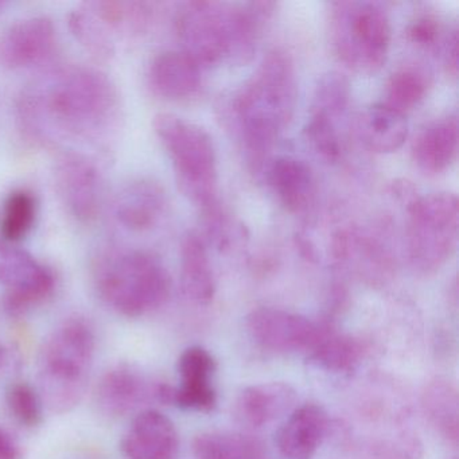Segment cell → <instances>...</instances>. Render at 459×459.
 I'll return each instance as SVG.
<instances>
[{"mask_svg": "<svg viewBox=\"0 0 459 459\" xmlns=\"http://www.w3.org/2000/svg\"><path fill=\"white\" fill-rule=\"evenodd\" d=\"M147 394L149 389L143 376L133 365L122 362L100 378L95 402L103 415L122 418L133 412L146 399Z\"/></svg>", "mask_w": 459, "mask_h": 459, "instance_id": "cell-20", "label": "cell"}, {"mask_svg": "<svg viewBox=\"0 0 459 459\" xmlns=\"http://www.w3.org/2000/svg\"><path fill=\"white\" fill-rule=\"evenodd\" d=\"M327 25L333 53L346 68L359 74L383 68L391 45V21L381 4L334 2Z\"/></svg>", "mask_w": 459, "mask_h": 459, "instance_id": "cell-7", "label": "cell"}, {"mask_svg": "<svg viewBox=\"0 0 459 459\" xmlns=\"http://www.w3.org/2000/svg\"><path fill=\"white\" fill-rule=\"evenodd\" d=\"M351 85L340 72H329L319 79L311 103L310 114L324 115L333 120L340 119L348 107Z\"/></svg>", "mask_w": 459, "mask_h": 459, "instance_id": "cell-31", "label": "cell"}, {"mask_svg": "<svg viewBox=\"0 0 459 459\" xmlns=\"http://www.w3.org/2000/svg\"><path fill=\"white\" fill-rule=\"evenodd\" d=\"M216 362L201 346L187 348L179 357L178 372L181 385H155L154 396L160 403L177 405L182 410L211 412L216 407L217 394L213 386Z\"/></svg>", "mask_w": 459, "mask_h": 459, "instance_id": "cell-13", "label": "cell"}, {"mask_svg": "<svg viewBox=\"0 0 459 459\" xmlns=\"http://www.w3.org/2000/svg\"><path fill=\"white\" fill-rule=\"evenodd\" d=\"M305 135L310 146L327 160H337L341 157V139L337 131V120L324 115L310 114L305 127Z\"/></svg>", "mask_w": 459, "mask_h": 459, "instance_id": "cell-33", "label": "cell"}, {"mask_svg": "<svg viewBox=\"0 0 459 459\" xmlns=\"http://www.w3.org/2000/svg\"><path fill=\"white\" fill-rule=\"evenodd\" d=\"M308 359L316 367L333 373H351L359 368L365 348L361 341L351 335L338 334L325 326Z\"/></svg>", "mask_w": 459, "mask_h": 459, "instance_id": "cell-26", "label": "cell"}, {"mask_svg": "<svg viewBox=\"0 0 459 459\" xmlns=\"http://www.w3.org/2000/svg\"><path fill=\"white\" fill-rule=\"evenodd\" d=\"M7 362H9V354H7L6 349L0 345V373L4 372Z\"/></svg>", "mask_w": 459, "mask_h": 459, "instance_id": "cell-37", "label": "cell"}, {"mask_svg": "<svg viewBox=\"0 0 459 459\" xmlns=\"http://www.w3.org/2000/svg\"><path fill=\"white\" fill-rule=\"evenodd\" d=\"M458 154V119L454 115L434 120L419 131L412 142V157L424 173L447 170Z\"/></svg>", "mask_w": 459, "mask_h": 459, "instance_id": "cell-21", "label": "cell"}, {"mask_svg": "<svg viewBox=\"0 0 459 459\" xmlns=\"http://www.w3.org/2000/svg\"><path fill=\"white\" fill-rule=\"evenodd\" d=\"M92 278L99 298L127 318L158 310L171 294L170 273L157 256L142 249H106L93 262Z\"/></svg>", "mask_w": 459, "mask_h": 459, "instance_id": "cell-4", "label": "cell"}, {"mask_svg": "<svg viewBox=\"0 0 459 459\" xmlns=\"http://www.w3.org/2000/svg\"><path fill=\"white\" fill-rule=\"evenodd\" d=\"M247 330L252 340L265 351L295 353L310 351L324 325L281 308L259 307L247 316Z\"/></svg>", "mask_w": 459, "mask_h": 459, "instance_id": "cell-11", "label": "cell"}, {"mask_svg": "<svg viewBox=\"0 0 459 459\" xmlns=\"http://www.w3.org/2000/svg\"><path fill=\"white\" fill-rule=\"evenodd\" d=\"M421 404L432 427L451 445H458L459 399L455 385L446 378L429 381L421 396Z\"/></svg>", "mask_w": 459, "mask_h": 459, "instance_id": "cell-25", "label": "cell"}, {"mask_svg": "<svg viewBox=\"0 0 459 459\" xmlns=\"http://www.w3.org/2000/svg\"><path fill=\"white\" fill-rule=\"evenodd\" d=\"M275 9L273 2H187L176 15L182 52L201 68L222 63L244 65L254 57Z\"/></svg>", "mask_w": 459, "mask_h": 459, "instance_id": "cell-3", "label": "cell"}, {"mask_svg": "<svg viewBox=\"0 0 459 459\" xmlns=\"http://www.w3.org/2000/svg\"><path fill=\"white\" fill-rule=\"evenodd\" d=\"M195 459H260L262 446L240 434L204 432L193 440Z\"/></svg>", "mask_w": 459, "mask_h": 459, "instance_id": "cell-28", "label": "cell"}, {"mask_svg": "<svg viewBox=\"0 0 459 459\" xmlns=\"http://www.w3.org/2000/svg\"><path fill=\"white\" fill-rule=\"evenodd\" d=\"M0 286L4 287V310L9 316H25L52 297L56 275L52 268L33 255L0 238Z\"/></svg>", "mask_w": 459, "mask_h": 459, "instance_id": "cell-9", "label": "cell"}, {"mask_svg": "<svg viewBox=\"0 0 459 459\" xmlns=\"http://www.w3.org/2000/svg\"><path fill=\"white\" fill-rule=\"evenodd\" d=\"M92 326L82 316L65 319L45 340L39 357V392L55 413L74 410L84 396L95 354Z\"/></svg>", "mask_w": 459, "mask_h": 459, "instance_id": "cell-5", "label": "cell"}, {"mask_svg": "<svg viewBox=\"0 0 459 459\" xmlns=\"http://www.w3.org/2000/svg\"><path fill=\"white\" fill-rule=\"evenodd\" d=\"M267 181L290 213L303 216L316 204V178L310 166L295 157H279L265 165Z\"/></svg>", "mask_w": 459, "mask_h": 459, "instance_id": "cell-18", "label": "cell"}, {"mask_svg": "<svg viewBox=\"0 0 459 459\" xmlns=\"http://www.w3.org/2000/svg\"><path fill=\"white\" fill-rule=\"evenodd\" d=\"M179 437L173 421L157 410L138 413L120 442L126 459H177Z\"/></svg>", "mask_w": 459, "mask_h": 459, "instance_id": "cell-15", "label": "cell"}, {"mask_svg": "<svg viewBox=\"0 0 459 459\" xmlns=\"http://www.w3.org/2000/svg\"><path fill=\"white\" fill-rule=\"evenodd\" d=\"M2 7H4V4H0V10H2Z\"/></svg>", "mask_w": 459, "mask_h": 459, "instance_id": "cell-38", "label": "cell"}, {"mask_svg": "<svg viewBox=\"0 0 459 459\" xmlns=\"http://www.w3.org/2000/svg\"><path fill=\"white\" fill-rule=\"evenodd\" d=\"M201 69L182 50H169L152 58L147 71V82L150 90L165 100H190L203 87Z\"/></svg>", "mask_w": 459, "mask_h": 459, "instance_id": "cell-16", "label": "cell"}, {"mask_svg": "<svg viewBox=\"0 0 459 459\" xmlns=\"http://www.w3.org/2000/svg\"><path fill=\"white\" fill-rule=\"evenodd\" d=\"M168 209L165 190L152 179L128 182L115 195L112 212L115 219L130 232L143 233L160 224Z\"/></svg>", "mask_w": 459, "mask_h": 459, "instance_id": "cell-14", "label": "cell"}, {"mask_svg": "<svg viewBox=\"0 0 459 459\" xmlns=\"http://www.w3.org/2000/svg\"><path fill=\"white\" fill-rule=\"evenodd\" d=\"M440 33L442 28L439 21L432 15H423L411 23L407 36L410 41L419 47L437 48V42L440 41Z\"/></svg>", "mask_w": 459, "mask_h": 459, "instance_id": "cell-34", "label": "cell"}, {"mask_svg": "<svg viewBox=\"0 0 459 459\" xmlns=\"http://www.w3.org/2000/svg\"><path fill=\"white\" fill-rule=\"evenodd\" d=\"M57 45V28L52 18H22L0 31V66L20 71L44 65L52 60Z\"/></svg>", "mask_w": 459, "mask_h": 459, "instance_id": "cell-12", "label": "cell"}, {"mask_svg": "<svg viewBox=\"0 0 459 459\" xmlns=\"http://www.w3.org/2000/svg\"><path fill=\"white\" fill-rule=\"evenodd\" d=\"M458 209V198L453 193H432L410 201L407 249L413 270L431 275L455 254Z\"/></svg>", "mask_w": 459, "mask_h": 459, "instance_id": "cell-8", "label": "cell"}, {"mask_svg": "<svg viewBox=\"0 0 459 459\" xmlns=\"http://www.w3.org/2000/svg\"><path fill=\"white\" fill-rule=\"evenodd\" d=\"M329 429V416L324 407L306 403L290 412L276 434V446L286 459H311Z\"/></svg>", "mask_w": 459, "mask_h": 459, "instance_id": "cell-17", "label": "cell"}, {"mask_svg": "<svg viewBox=\"0 0 459 459\" xmlns=\"http://www.w3.org/2000/svg\"><path fill=\"white\" fill-rule=\"evenodd\" d=\"M297 391L283 381L254 384L238 394L235 415L240 423L254 429L267 426L294 410Z\"/></svg>", "mask_w": 459, "mask_h": 459, "instance_id": "cell-19", "label": "cell"}, {"mask_svg": "<svg viewBox=\"0 0 459 459\" xmlns=\"http://www.w3.org/2000/svg\"><path fill=\"white\" fill-rule=\"evenodd\" d=\"M6 403L15 420L25 427H37L42 421L41 397L36 386L25 381L10 384L6 391Z\"/></svg>", "mask_w": 459, "mask_h": 459, "instance_id": "cell-32", "label": "cell"}, {"mask_svg": "<svg viewBox=\"0 0 459 459\" xmlns=\"http://www.w3.org/2000/svg\"><path fill=\"white\" fill-rule=\"evenodd\" d=\"M23 453L17 440L4 429H0V459H22Z\"/></svg>", "mask_w": 459, "mask_h": 459, "instance_id": "cell-36", "label": "cell"}, {"mask_svg": "<svg viewBox=\"0 0 459 459\" xmlns=\"http://www.w3.org/2000/svg\"><path fill=\"white\" fill-rule=\"evenodd\" d=\"M53 177L66 213L82 225L95 222L104 205V178L98 163L84 152L64 150L56 160Z\"/></svg>", "mask_w": 459, "mask_h": 459, "instance_id": "cell-10", "label": "cell"}, {"mask_svg": "<svg viewBox=\"0 0 459 459\" xmlns=\"http://www.w3.org/2000/svg\"><path fill=\"white\" fill-rule=\"evenodd\" d=\"M122 99L114 80L100 69L69 65L37 80L17 100L21 130L30 141L99 142L117 130Z\"/></svg>", "mask_w": 459, "mask_h": 459, "instance_id": "cell-1", "label": "cell"}, {"mask_svg": "<svg viewBox=\"0 0 459 459\" xmlns=\"http://www.w3.org/2000/svg\"><path fill=\"white\" fill-rule=\"evenodd\" d=\"M155 135L168 152L179 190L206 219L220 213L217 204V157L211 135L200 126L160 112L152 119Z\"/></svg>", "mask_w": 459, "mask_h": 459, "instance_id": "cell-6", "label": "cell"}, {"mask_svg": "<svg viewBox=\"0 0 459 459\" xmlns=\"http://www.w3.org/2000/svg\"><path fill=\"white\" fill-rule=\"evenodd\" d=\"M443 57H445V65L447 68V74L450 76L456 77L458 74V30L454 28L450 34L446 36L443 41Z\"/></svg>", "mask_w": 459, "mask_h": 459, "instance_id": "cell-35", "label": "cell"}, {"mask_svg": "<svg viewBox=\"0 0 459 459\" xmlns=\"http://www.w3.org/2000/svg\"><path fill=\"white\" fill-rule=\"evenodd\" d=\"M68 25L72 36L93 58L109 61L114 57L117 41L107 33L85 4L69 13Z\"/></svg>", "mask_w": 459, "mask_h": 459, "instance_id": "cell-29", "label": "cell"}, {"mask_svg": "<svg viewBox=\"0 0 459 459\" xmlns=\"http://www.w3.org/2000/svg\"><path fill=\"white\" fill-rule=\"evenodd\" d=\"M356 131L368 150L386 154L396 152L407 139V117L386 104H376L359 115Z\"/></svg>", "mask_w": 459, "mask_h": 459, "instance_id": "cell-23", "label": "cell"}, {"mask_svg": "<svg viewBox=\"0 0 459 459\" xmlns=\"http://www.w3.org/2000/svg\"><path fill=\"white\" fill-rule=\"evenodd\" d=\"M297 100V72L281 49L268 52L228 100L225 117L252 170L267 165L276 142L291 123Z\"/></svg>", "mask_w": 459, "mask_h": 459, "instance_id": "cell-2", "label": "cell"}, {"mask_svg": "<svg viewBox=\"0 0 459 459\" xmlns=\"http://www.w3.org/2000/svg\"><path fill=\"white\" fill-rule=\"evenodd\" d=\"M181 286L187 299L208 305L216 292L213 271L205 243L197 233L185 236L181 244Z\"/></svg>", "mask_w": 459, "mask_h": 459, "instance_id": "cell-24", "label": "cell"}, {"mask_svg": "<svg viewBox=\"0 0 459 459\" xmlns=\"http://www.w3.org/2000/svg\"><path fill=\"white\" fill-rule=\"evenodd\" d=\"M39 216V201L31 190L14 189L0 206V238L20 243L33 230Z\"/></svg>", "mask_w": 459, "mask_h": 459, "instance_id": "cell-27", "label": "cell"}, {"mask_svg": "<svg viewBox=\"0 0 459 459\" xmlns=\"http://www.w3.org/2000/svg\"><path fill=\"white\" fill-rule=\"evenodd\" d=\"M429 88L427 74L413 66H404L394 72L386 82V106L405 114V111L423 100Z\"/></svg>", "mask_w": 459, "mask_h": 459, "instance_id": "cell-30", "label": "cell"}, {"mask_svg": "<svg viewBox=\"0 0 459 459\" xmlns=\"http://www.w3.org/2000/svg\"><path fill=\"white\" fill-rule=\"evenodd\" d=\"M85 6L115 41L143 36L154 25L157 17L155 4L147 2L99 0L85 4Z\"/></svg>", "mask_w": 459, "mask_h": 459, "instance_id": "cell-22", "label": "cell"}]
</instances>
